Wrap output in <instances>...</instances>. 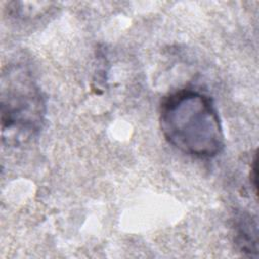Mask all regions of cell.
<instances>
[{"label": "cell", "instance_id": "cell-1", "mask_svg": "<svg viewBox=\"0 0 259 259\" xmlns=\"http://www.w3.org/2000/svg\"><path fill=\"white\" fill-rule=\"evenodd\" d=\"M159 122L165 140L186 155L208 159L225 147L218 110L212 99L202 92L182 89L165 97Z\"/></svg>", "mask_w": 259, "mask_h": 259}, {"label": "cell", "instance_id": "cell-2", "mask_svg": "<svg viewBox=\"0 0 259 259\" xmlns=\"http://www.w3.org/2000/svg\"><path fill=\"white\" fill-rule=\"evenodd\" d=\"M46 102L30 72L21 65H12L1 78L2 141L19 145L41 130Z\"/></svg>", "mask_w": 259, "mask_h": 259}, {"label": "cell", "instance_id": "cell-3", "mask_svg": "<svg viewBox=\"0 0 259 259\" xmlns=\"http://www.w3.org/2000/svg\"><path fill=\"white\" fill-rule=\"evenodd\" d=\"M235 242L239 246L240 250L249 255L257 254L258 250V232L257 225L249 217L241 218L236 224Z\"/></svg>", "mask_w": 259, "mask_h": 259}, {"label": "cell", "instance_id": "cell-4", "mask_svg": "<svg viewBox=\"0 0 259 259\" xmlns=\"http://www.w3.org/2000/svg\"><path fill=\"white\" fill-rule=\"evenodd\" d=\"M257 162H256V157L254 158V161H253V166H252V168H251V175H250V180H251V182H253L252 183V185H253V187H254V189H255V193H257Z\"/></svg>", "mask_w": 259, "mask_h": 259}]
</instances>
